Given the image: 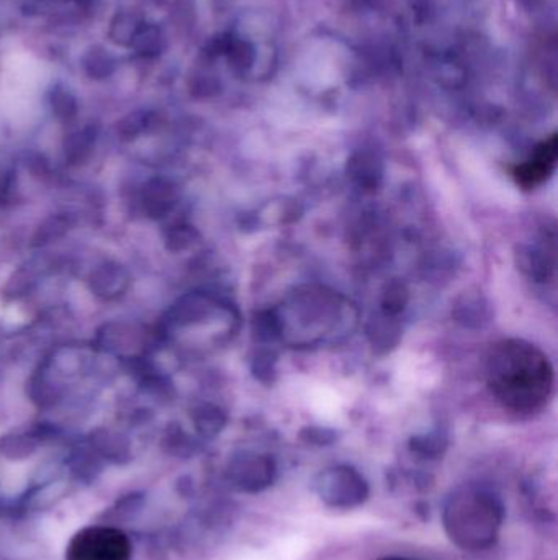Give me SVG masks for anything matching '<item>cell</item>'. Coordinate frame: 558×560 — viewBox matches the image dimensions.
<instances>
[{"mask_svg":"<svg viewBox=\"0 0 558 560\" xmlns=\"http://www.w3.org/2000/svg\"><path fill=\"white\" fill-rule=\"evenodd\" d=\"M379 560H411V559H405V557H383V559H379Z\"/></svg>","mask_w":558,"mask_h":560,"instance_id":"obj_15","label":"cell"},{"mask_svg":"<svg viewBox=\"0 0 558 560\" xmlns=\"http://www.w3.org/2000/svg\"><path fill=\"white\" fill-rule=\"evenodd\" d=\"M319 500L328 507L351 510L369 497V485L359 472L349 465H336L321 472L315 481Z\"/></svg>","mask_w":558,"mask_h":560,"instance_id":"obj_5","label":"cell"},{"mask_svg":"<svg viewBox=\"0 0 558 560\" xmlns=\"http://www.w3.org/2000/svg\"><path fill=\"white\" fill-rule=\"evenodd\" d=\"M176 198H178L176 187L164 179H154L148 184L144 192L146 212L154 218H160L174 207Z\"/></svg>","mask_w":558,"mask_h":560,"instance_id":"obj_10","label":"cell"},{"mask_svg":"<svg viewBox=\"0 0 558 560\" xmlns=\"http://www.w3.org/2000/svg\"><path fill=\"white\" fill-rule=\"evenodd\" d=\"M557 134H552L534 150L531 158L514 170V179L524 188H535L553 174L557 164Z\"/></svg>","mask_w":558,"mask_h":560,"instance_id":"obj_6","label":"cell"},{"mask_svg":"<svg viewBox=\"0 0 558 560\" xmlns=\"http://www.w3.org/2000/svg\"><path fill=\"white\" fill-rule=\"evenodd\" d=\"M407 302V290L405 285L395 280L391 284L387 285V290L383 294V310L385 315H397L405 308Z\"/></svg>","mask_w":558,"mask_h":560,"instance_id":"obj_12","label":"cell"},{"mask_svg":"<svg viewBox=\"0 0 558 560\" xmlns=\"http://www.w3.org/2000/svg\"><path fill=\"white\" fill-rule=\"evenodd\" d=\"M503 519L501 500L479 487L455 490L444 508L445 533L463 551H485L495 546Z\"/></svg>","mask_w":558,"mask_h":560,"instance_id":"obj_3","label":"cell"},{"mask_svg":"<svg viewBox=\"0 0 558 560\" xmlns=\"http://www.w3.org/2000/svg\"><path fill=\"white\" fill-rule=\"evenodd\" d=\"M487 382L505 409L531 415L552 395L553 369L539 347L523 339H506L488 354Z\"/></svg>","mask_w":558,"mask_h":560,"instance_id":"obj_2","label":"cell"},{"mask_svg":"<svg viewBox=\"0 0 558 560\" xmlns=\"http://www.w3.org/2000/svg\"><path fill=\"white\" fill-rule=\"evenodd\" d=\"M128 536L110 526H89L72 536L66 560H132Z\"/></svg>","mask_w":558,"mask_h":560,"instance_id":"obj_4","label":"cell"},{"mask_svg":"<svg viewBox=\"0 0 558 560\" xmlns=\"http://www.w3.org/2000/svg\"><path fill=\"white\" fill-rule=\"evenodd\" d=\"M194 238H196V232L192 226L178 225L169 230L166 240H168L169 248L180 251V249L190 246L194 243Z\"/></svg>","mask_w":558,"mask_h":560,"instance_id":"obj_13","label":"cell"},{"mask_svg":"<svg viewBox=\"0 0 558 560\" xmlns=\"http://www.w3.org/2000/svg\"><path fill=\"white\" fill-rule=\"evenodd\" d=\"M277 338L288 346L313 347L346 338L357 325V310L328 287L303 285L272 310Z\"/></svg>","mask_w":558,"mask_h":560,"instance_id":"obj_1","label":"cell"},{"mask_svg":"<svg viewBox=\"0 0 558 560\" xmlns=\"http://www.w3.org/2000/svg\"><path fill=\"white\" fill-rule=\"evenodd\" d=\"M236 479L244 490L256 493L267 489L275 477V464L267 455L246 454L236 464Z\"/></svg>","mask_w":558,"mask_h":560,"instance_id":"obj_7","label":"cell"},{"mask_svg":"<svg viewBox=\"0 0 558 560\" xmlns=\"http://www.w3.org/2000/svg\"><path fill=\"white\" fill-rule=\"evenodd\" d=\"M92 290L106 300L116 298L120 295H123L124 290L128 289V274L123 267L116 266V264H106L100 267L97 272L92 276L90 280Z\"/></svg>","mask_w":558,"mask_h":560,"instance_id":"obj_9","label":"cell"},{"mask_svg":"<svg viewBox=\"0 0 558 560\" xmlns=\"http://www.w3.org/2000/svg\"><path fill=\"white\" fill-rule=\"evenodd\" d=\"M349 176L354 179L359 186L372 188L377 186L379 179L381 178V170H377V164L372 160L359 158L357 161H352Z\"/></svg>","mask_w":558,"mask_h":560,"instance_id":"obj_11","label":"cell"},{"mask_svg":"<svg viewBox=\"0 0 558 560\" xmlns=\"http://www.w3.org/2000/svg\"><path fill=\"white\" fill-rule=\"evenodd\" d=\"M66 228H68V220H66L64 216L51 218V220H48V222L40 228L38 236H36V243H38V244L50 243L53 238L61 236L62 233L66 232Z\"/></svg>","mask_w":558,"mask_h":560,"instance_id":"obj_14","label":"cell"},{"mask_svg":"<svg viewBox=\"0 0 558 560\" xmlns=\"http://www.w3.org/2000/svg\"><path fill=\"white\" fill-rule=\"evenodd\" d=\"M517 266L524 274L531 277L535 282L547 280L553 272V254H547V251L539 246H519L516 252Z\"/></svg>","mask_w":558,"mask_h":560,"instance_id":"obj_8","label":"cell"}]
</instances>
